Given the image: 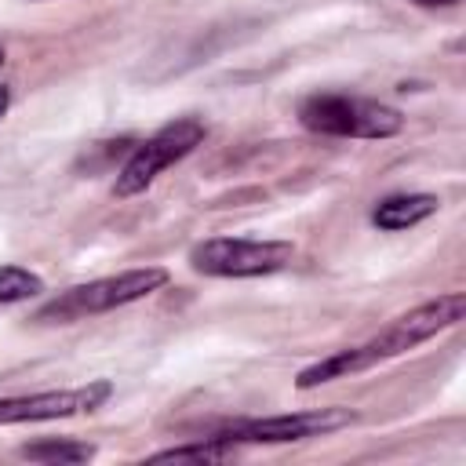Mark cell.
I'll list each match as a JSON object with an SVG mask.
<instances>
[{
  "instance_id": "cell-1",
  "label": "cell",
  "mask_w": 466,
  "mask_h": 466,
  "mask_svg": "<svg viewBox=\"0 0 466 466\" xmlns=\"http://www.w3.org/2000/svg\"><path fill=\"white\" fill-rule=\"evenodd\" d=\"M466 317V295L462 291H448V295H437L415 309H408L404 317H397L393 324H386L379 335H371L368 342L360 346H350V350H339L309 368H302L295 375V386L299 390H313L320 382H331V379H346V375H357V371H368L390 357H400L408 350H415L419 342L441 335L444 328L459 324Z\"/></svg>"
},
{
  "instance_id": "cell-2",
  "label": "cell",
  "mask_w": 466,
  "mask_h": 466,
  "mask_svg": "<svg viewBox=\"0 0 466 466\" xmlns=\"http://www.w3.org/2000/svg\"><path fill=\"white\" fill-rule=\"evenodd\" d=\"M167 284V269L164 266H142V269H124L116 277H98L87 284H76L62 295H55L51 302L40 306L36 320H51V324H69V320H84L95 313H109L116 306L138 302L149 291Z\"/></svg>"
},
{
  "instance_id": "cell-3",
  "label": "cell",
  "mask_w": 466,
  "mask_h": 466,
  "mask_svg": "<svg viewBox=\"0 0 466 466\" xmlns=\"http://www.w3.org/2000/svg\"><path fill=\"white\" fill-rule=\"evenodd\" d=\"M299 120L302 127L317 131V135H331V138H393L404 127L400 109L375 102V98H360V95H309L299 106Z\"/></svg>"
},
{
  "instance_id": "cell-4",
  "label": "cell",
  "mask_w": 466,
  "mask_h": 466,
  "mask_svg": "<svg viewBox=\"0 0 466 466\" xmlns=\"http://www.w3.org/2000/svg\"><path fill=\"white\" fill-rule=\"evenodd\" d=\"M200 142H204V124L197 116H178V120L164 124L157 135H149L142 146H135V153L124 160V167L116 171L113 193L116 197L142 193L146 186H153V178L160 171H167L171 164H178L182 157H189Z\"/></svg>"
},
{
  "instance_id": "cell-5",
  "label": "cell",
  "mask_w": 466,
  "mask_h": 466,
  "mask_svg": "<svg viewBox=\"0 0 466 466\" xmlns=\"http://www.w3.org/2000/svg\"><path fill=\"white\" fill-rule=\"evenodd\" d=\"M291 240H248V237H211L189 251V266L204 277H266L291 262Z\"/></svg>"
},
{
  "instance_id": "cell-6",
  "label": "cell",
  "mask_w": 466,
  "mask_h": 466,
  "mask_svg": "<svg viewBox=\"0 0 466 466\" xmlns=\"http://www.w3.org/2000/svg\"><path fill=\"white\" fill-rule=\"evenodd\" d=\"M357 411L350 408H313V411H288V415H266V419H237L215 430V437L229 444H291L335 433L350 426Z\"/></svg>"
},
{
  "instance_id": "cell-7",
  "label": "cell",
  "mask_w": 466,
  "mask_h": 466,
  "mask_svg": "<svg viewBox=\"0 0 466 466\" xmlns=\"http://www.w3.org/2000/svg\"><path fill=\"white\" fill-rule=\"evenodd\" d=\"M113 382L95 379L76 390H44V393H22V397H0V426L15 422H51V419H69L95 411L109 400Z\"/></svg>"
},
{
  "instance_id": "cell-8",
  "label": "cell",
  "mask_w": 466,
  "mask_h": 466,
  "mask_svg": "<svg viewBox=\"0 0 466 466\" xmlns=\"http://www.w3.org/2000/svg\"><path fill=\"white\" fill-rule=\"evenodd\" d=\"M437 208H441V200H437L433 193H397V197H386V200L375 204L371 222H375L379 229L397 233V229L419 226V222L430 218Z\"/></svg>"
},
{
  "instance_id": "cell-9",
  "label": "cell",
  "mask_w": 466,
  "mask_h": 466,
  "mask_svg": "<svg viewBox=\"0 0 466 466\" xmlns=\"http://www.w3.org/2000/svg\"><path fill=\"white\" fill-rule=\"evenodd\" d=\"M229 455H237V444H229V441H222V437H200V441H193V444H178V448H164V451H157V455H149L153 462H222V459H229Z\"/></svg>"
},
{
  "instance_id": "cell-10",
  "label": "cell",
  "mask_w": 466,
  "mask_h": 466,
  "mask_svg": "<svg viewBox=\"0 0 466 466\" xmlns=\"http://www.w3.org/2000/svg\"><path fill=\"white\" fill-rule=\"evenodd\" d=\"M22 459L33 462H87L95 459V448L84 441H36L22 448Z\"/></svg>"
},
{
  "instance_id": "cell-11",
  "label": "cell",
  "mask_w": 466,
  "mask_h": 466,
  "mask_svg": "<svg viewBox=\"0 0 466 466\" xmlns=\"http://www.w3.org/2000/svg\"><path fill=\"white\" fill-rule=\"evenodd\" d=\"M44 291V280L22 266H0V302H22Z\"/></svg>"
},
{
  "instance_id": "cell-12",
  "label": "cell",
  "mask_w": 466,
  "mask_h": 466,
  "mask_svg": "<svg viewBox=\"0 0 466 466\" xmlns=\"http://www.w3.org/2000/svg\"><path fill=\"white\" fill-rule=\"evenodd\" d=\"M411 4H422V7H451L459 0H411Z\"/></svg>"
},
{
  "instance_id": "cell-13",
  "label": "cell",
  "mask_w": 466,
  "mask_h": 466,
  "mask_svg": "<svg viewBox=\"0 0 466 466\" xmlns=\"http://www.w3.org/2000/svg\"><path fill=\"white\" fill-rule=\"evenodd\" d=\"M7 106H11V91H7V87H0V116L7 113Z\"/></svg>"
},
{
  "instance_id": "cell-14",
  "label": "cell",
  "mask_w": 466,
  "mask_h": 466,
  "mask_svg": "<svg viewBox=\"0 0 466 466\" xmlns=\"http://www.w3.org/2000/svg\"><path fill=\"white\" fill-rule=\"evenodd\" d=\"M0 66H4V51H0Z\"/></svg>"
}]
</instances>
